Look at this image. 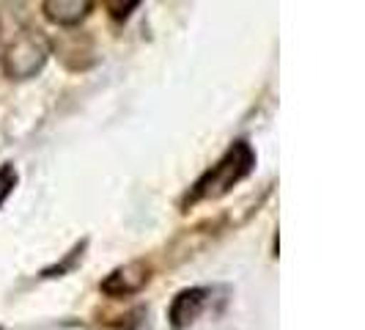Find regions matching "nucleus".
Returning <instances> with one entry per match:
<instances>
[{
	"label": "nucleus",
	"mask_w": 365,
	"mask_h": 330,
	"mask_svg": "<svg viewBox=\"0 0 365 330\" xmlns=\"http://www.w3.org/2000/svg\"><path fill=\"white\" fill-rule=\"evenodd\" d=\"M91 9L93 0H44V17L63 28L80 25L91 14Z\"/></svg>",
	"instance_id": "nucleus-3"
},
{
	"label": "nucleus",
	"mask_w": 365,
	"mask_h": 330,
	"mask_svg": "<svg viewBox=\"0 0 365 330\" xmlns=\"http://www.w3.org/2000/svg\"><path fill=\"white\" fill-rule=\"evenodd\" d=\"M203 309V289H190V292H182L176 300H173V306H170V322H173V328H184V325H190Z\"/></svg>",
	"instance_id": "nucleus-5"
},
{
	"label": "nucleus",
	"mask_w": 365,
	"mask_h": 330,
	"mask_svg": "<svg viewBox=\"0 0 365 330\" xmlns=\"http://www.w3.org/2000/svg\"><path fill=\"white\" fill-rule=\"evenodd\" d=\"M14 182H17L14 168H11V165H3V168H0V204L9 199V193H11Z\"/></svg>",
	"instance_id": "nucleus-6"
},
{
	"label": "nucleus",
	"mask_w": 365,
	"mask_h": 330,
	"mask_svg": "<svg viewBox=\"0 0 365 330\" xmlns=\"http://www.w3.org/2000/svg\"><path fill=\"white\" fill-rule=\"evenodd\" d=\"M148 281V275H146V267L140 264V261H132V264H127V267H118L115 273L110 275L108 281L102 284V289L108 294H132V292H138L143 284Z\"/></svg>",
	"instance_id": "nucleus-4"
},
{
	"label": "nucleus",
	"mask_w": 365,
	"mask_h": 330,
	"mask_svg": "<svg viewBox=\"0 0 365 330\" xmlns=\"http://www.w3.org/2000/svg\"><path fill=\"white\" fill-rule=\"evenodd\" d=\"M250 165H253V151H250L247 144L231 146L225 151V157L217 165H212V171H206L201 182L195 184L192 201L195 199H220V196H225L250 171Z\"/></svg>",
	"instance_id": "nucleus-1"
},
{
	"label": "nucleus",
	"mask_w": 365,
	"mask_h": 330,
	"mask_svg": "<svg viewBox=\"0 0 365 330\" xmlns=\"http://www.w3.org/2000/svg\"><path fill=\"white\" fill-rule=\"evenodd\" d=\"M47 55H50V44L44 41V36L28 31L9 44V50L3 55V69L11 80H28L41 72V66L47 64Z\"/></svg>",
	"instance_id": "nucleus-2"
}]
</instances>
